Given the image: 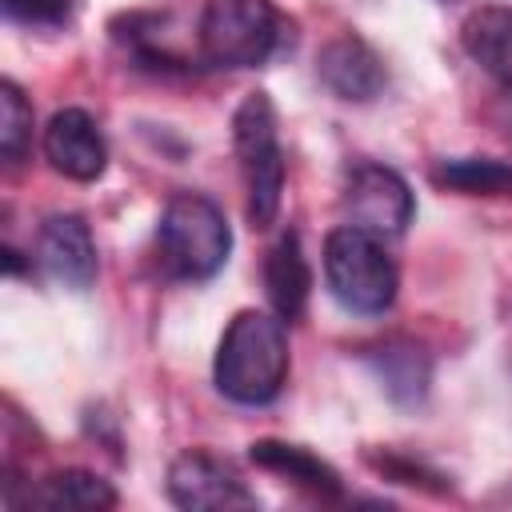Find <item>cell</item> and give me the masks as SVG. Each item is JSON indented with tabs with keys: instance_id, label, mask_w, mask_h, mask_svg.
<instances>
[{
	"instance_id": "cell-1",
	"label": "cell",
	"mask_w": 512,
	"mask_h": 512,
	"mask_svg": "<svg viewBox=\"0 0 512 512\" xmlns=\"http://www.w3.org/2000/svg\"><path fill=\"white\" fill-rule=\"evenodd\" d=\"M212 380L220 396L232 404H272L288 380V332L284 320L272 312L244 308L228 320L216 360H212Z\"/></svg>"
},
{
	"instance_id": "cell-2",
	"label": "cell",
	"mask_w": 512,
	"mask_h": 512,
	"mask_svg": "<svg viewBox=\"0 0 512 512\" xmlns=\"http://www.w3.org/2000/svg\"><path fill=\"white\" fill-rule=\"evenodd\" d=\"M324 280L340 308L356 316H380L392 308L400 272L384 248V236L356 224H340L324 240Z\"/></svg>"
},
{
	"instance_id": "cell-3",
	"label": "cell",
	"mask_w": 512,
	"mask_h": 512,
	"mask_svg": "<svg viewBox=\"0 0 512 512\" xmlns=\"http://www.w3.org/2000/svg\"><path fill=\"white\" fill-rule=\"evenodd\" d=\"M232 148L244 176V212L252 228H268L284 196V148L268 92H248L232 116Z\"/></svg>"
},
{
	"instance_id": "cell-4",
	"label": "cell",
	"mask_w": 512,
	"mask_h": 512,
	"mask_svg": "<svg viewBox=\"0 0 512 512\" xmlns=\"http://www.w3.org/2000/svg\"><path fill=\"white\" fill-rule=\"evenodd\" d=\"M156 248L176 280H208L232 252V228L208 196L176 192L156 220Z\"/></svg>"
},
{
	"instance_id": "cell-5",
	"label": "cell",
	"mask_w": 512,
	"mask_h": 512,
	"mask_svg": "<svg viewBox=\"0 0 512 512\" xmlns=\"http://www.w3.org/2000/svg\"><path fill=\"white\" fill-rule=\"evenodd\" d=\"M280 40L272 0H208L200 16V56L212 68H256Z\"/></svg>"
},
{
	"instance_id": "cell-6",
	"label": "cell",
	"mask_w": 512,
	"mask_h": 512,
	"mask_svg": "<svg viewBox=\"0 0 512 512\" xmlns=\"http://www.w3.org/2000/svg\"><path fill=\"white\" fill-rule=\"evenodd\" d=\"M412 212H416L412 188L396 168L376 164V160H360L348 168V180H344L348 224L376 232V236H400L412 224Z\"/></svg>"
},
{
	"instance_id": "cell-7",
	"label": "cell",
	"mask_w": 512,
	"mask_h": 512,
	"mask_svg": "<svg viewBox=\"0 0 512 512\" xmlns=\"http://www.w3.org/2000/svg\"><path fill=\"white\" fill-rule=\"evenodd\" d=\"M168 496L184 512H228L256 504V492L204 448H188L168 464Z\"/></svg>"
},
{
	"instance_id": "cell-8",
	"label": "cell",
	"mask_w": 512,
	"mask_h": 512,
	"mask_svg": "<svg viewBox=\"0 0 512 512\" xmlns=\"http://www.w3.org/2000/svg\"><path fill=\"white\" fill-rule=\"evenodd\" d=\"M40 268L68 292H88L96 280V240L76 212H56L40 224L36 236Z\"/></svg>"
},
{
	"instance_id": "cell-9",
	"label": "cell",
	"mask_w": 512,
	"mask_h": 512,
	"mask_svg": "<svg viewBox=\"0 0 512 512\" xmlns=\"http://www.w3.org/2000/svg\"><path fill=\"white\" fill-rule=\"evenodd\" d=\"M316 76L336 100H348V104H368L388 84V72H384V60L376 56V48L352 32L328 40L316 52Z\"/></svg>"
},
{
	"instance_id": "cell-10",
	"label": "cell",
	"mask_w": 512,
	"mask_h": 512,
	"mask_svg": "<svg viewBox=\"0 0 512 512\" xmlns=\"http://www.w3.org/2000/svg\"><path fill=\"white\" fill-rule=\"evenodd\" d=\"M44 156L48 164L80 184H92L108 168V144L100 124L84 108H60L44 128Z\"/></svg>"
},
{
	"instance_id": "cell-11",
	"label": "cell",
	"mask_w": 512,
	"mask_h": 512,
	"mask_svg": "<svg viewBox=\"0 0 512 512\" xmlns=\"http://www.w3.org/2000/svg\"><path fill=\"white\" fill-rule=\"evenodd\" d=\"M364 364H368L372 380L380 384V392L396 408H420L428 400L432 356H428L424 344H416L408 336H388V340H380L364 352Z\"/></svg>"
},
{
	"instance_id": "cell-12",
	"label": "cell",
	"mask_w": 512,
	"mask_h": 512,
	"mask_svg": "<svg viewBox=\"0 0 512 512\" xmlns=\"http://www.w3.org/2000/svg\"><path fill=\"white\" fill-rule=\"evenodd\" d=\"M264 288H268V300H272V308H276L280 320H296L304 312L308 292H312V268L304 260V248H300V236L296 232H284L268 248Z\"/></svg>"
},
{
	"instance_id": "cell-13",
	"label": "cell",
	"mask_w": 512,
	"mask_h": 512,
	"mask_svg": "<svg viewBox=\"0 0 512 512\" xmlns=\"http://www.w3.org/2000/svg\"><path fill=\"white\" fill-rule=\"evenodd\" d=\"M248 456H252V464H260V468H268V472H276V476L292 480L296 488L316 492L324 500H336L344 492L340 472L328 460H320L308 448H300V444H288V440H256L248 448Z\"/></svg>"
},
{
	"instance_id": "cell-14",
	"label": "cell",
	"mask_w": 512,
	"mask_h": 512,
	"mask_svg": "<svg viewBox=\"0 0 512 512\" xmlns=\"http://www.w3.org/2000/svg\"><path fill=\"white\" fill-rule=\"evenodd\" d=\"M464 52L504 88H512V8H476L460 28Z\"/></svg>"
},
{
	"instance_id": "cell-15",
	"label": "cell",
	"mask_w": 512,
	"mask_h": 512,
	"mask_svg": "<svg viewBox=\"0 0 512 512\" xmlns=\"http://www.w3.org/2000/svg\"><path fill=\"white\" fill-rule=\"evenodd\" d=\"M32 504L68 508V512H108L116 508V488L88 468H64L40 480V488L32 492Z\"/></svg>"
},
{
	"instance_id": "cell-16",
	"label": "cell",
	"mask_w": 512,
	"mask_h": 512,
	"mask_svg": "<svg viewBox=\"0 0 512 512\" xmlns=\"http://www.w3.org/2000/svg\"><path fill=\"white\" fill-rule=\"evenodd\" d=\"M432 180L440 188H456L468 196H500L512 192V168L492 160V156H456V160H440L432 168Z\"/></svg>"
},
{
	"instance_id": "cell-17",
	"label": "cell",
	"mask_w": 512,
	"mask_h": 512,
	"mask_svg": "<svg viewBox=\"0 0 512 512\" xmlns=\"http://www.w3.org/2000/svg\"><path fill=\"white\" fill-rule=\"evenodd\" d=\"M32 140V104L24 100V92L12 80H0V152L8 164H16L24 156Z\"/></svg>"
},
{
	"instance_id": "cell-18",
	"label": "cell",
	"mask_w": 512,
	"mask_h": 512,
	"mask_svg": "<svg viewBox=\"0 0 512 512\" xmlns=\"http://www.w3.org/2000/svg\"><path fill=\"white\" fill-rule=\"evenodd\" d=\"M4 12L20 24H44V28H56L68 20L72 12V0H4Z\"/></svg>"
}]
</instances>
